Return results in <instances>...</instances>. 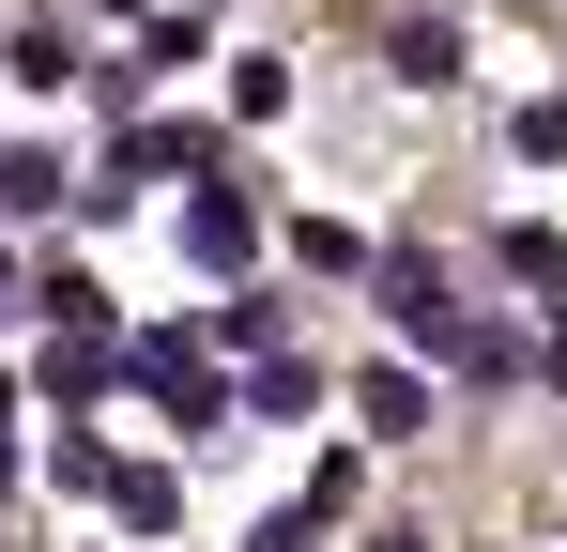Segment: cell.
<instances>
[{
	"mask_svg": "<svg viewBox=\"0 0 567 552\" xmlns=\"http://www.w3.org/2000/svg\"><path fill=\"white\" fill-rule=\"evenodd\" d=\"M383 62H399L414 92H445V78H461V31H445V16H399V31H383Z\"/></svg>",
	"mask_w": 567,
	"mask_h": 552,
	"instance_id": "obj_3",
	"label": "cell"
},
{
	"mask_svg": "<svg viewBox=\"0 0 567 552\" xmlns=\"http://www.w3.org/2000/svg\"><path fill=\"white\" fill-rule=\"evenodd\" d=\"M123 368H138V384H154V399H169L185 430H230V384H215V368H199L185 338H138V354H123Z\"/></svg>",
	"mask_w": 567,
	"mask_h": 552,
	"instance_id": "obj_2",
	"label": "cell"
},
{
	"mask_svg": "<svg viewBox=\"0 0 567 552\" xmlns=\"http://www.w3.org/2000/svg\"><path fill=\"white\" fill-rule=\"evenodd\" d=\"M31 307H47V323H62V338H107V292H93V276H78V262L47 276V292H31Z\"/></svg>",
	"mask_w": 567,
	"mask_h": 552,
	"instance_id": "obj_5",
	"label": "cell"
},
{
	"mask_svg": "<svg viewBox=\"0 0 567 552\" xmlns=\"http://www.w3.org/2000/svg\"><path fill=\"white\" fill-rule=\"evenodd\" d=\"M307 399H322V368H307V354H261V384H246V415H307Z\"/></svg>",
	"mask_w": 567,
	"mask_h": 552,
	"instance_id": "obj_6",
	"label": "cell"
},
{
	"mask_svg": "<svg viewBox=\"0 0 567 552\" xmlns=\"http://www.w3.org/2000/svg\"><path fill=\"white\" fill-rule=\"evenodd\" d=\"M185 262H199V276H246V262H261V200H246L230 170L185 200Z\"/></svg>",
	"mask_w": 567,
	"mask_h": 552,
	"instance_id": "obj_1",
	"label": "cell"
},
{
	"mask_svg": "<svg viewBox=\"0 0 567 552\" xmlns=\"http://www.w3.org/2000/svg\"><path fill=\"white\" fill-rule=\"evenodd\" d=\"M506 276H522V292H553V323H567V246H553V231H506Z\"/></svg>",
	"mask_w": 567,
	"mask_h": 552,
	"instance_id": "obj_7",
	"label": "cell"
},
{
	"mask_svg": "<svg viewBox=\"0 0 567 552\" xmlns=\"http://www.w3.org/2000/svg\"><path fill=\"white\" fill-rule=\"evenodd\" d=\"M353 415H369V446H399V430L430 415V384H414V368H369V384H353Z\"/></svg>",
	"mask_w": 567,
	"mask_h": 552,
	"instance_id": "obj_4",
	"label": "cell"
},
{
	"mask_svg": "<svg viewBox=\"0 0 567 552\" xmlns=\"http://www.w3.org/2000/svg\"><path fill=\"white\" fill-rule=\"evenodd\" d=\"M0 446H16V384H0Z\"/></svg>",
	"mask_w": 567,
	"mask_h": 552,
	"instance_id": "obj_9",
	"label": "cell"
},
{
	"mask_svg": "<svg viewBox=\"0 0 567 552\" xmlns=\"http://www.w3.org/2000/svg\"><path fill=\"white\" fill-rule=\"evenodd\" d=\"M62 200V154H0V215H47Z\"/></svg>",
	"mask_w": 567,
	"mask_h": 552,
	"instance_id": "obj_8",
	"label": "cell"
}]
</instances>
